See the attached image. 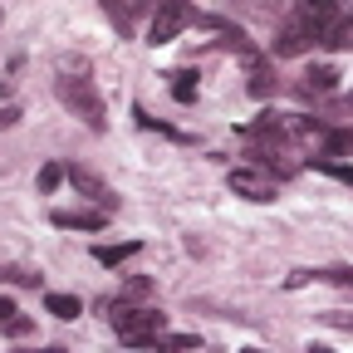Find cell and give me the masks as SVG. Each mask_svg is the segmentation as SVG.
I'll return each mask as SVG.
<instances>
[{"mask_svg": "<svg viewBox=\"0 0 353 353\" xmlns=\"http://www.w3.org/2000/svg\"><path fill=\"white\" fill-rule=\"evenodd\" d=\"M64 176H69V187H74L83 201H94V211H103V216L118 211V196H113V187L103 182V176H94L88 167H64Z\"/></svg>", "mask_w": 353, "mask_h": 353, "instance_id": "7", "label": "cell"}, {"mask_svg": "<svg viewBox=\"0 0 353 353\" xmlns=\"http://www.w3.org/2000/svg\"><path fill=\"white\" fill-rule=\"evenodd\" d=\"M15 123H20V108H15V103H6V108H0V132L15 128Z\"/></svg>", "mask_w": 353, "mask_h": 353, "instance_id": "24", "label": "cell"}, {"mask_svg": "<svg viewBox=\"0 0 353 353\" xmlns=\"http://www.w3.org/2000/svg\"><path fill=\"white\" fill-rule=\"evenodd\" d=\"M319 44H329V50H353V10H343V15L324 30Z\"/></svg>", "mask_w": 353, "mask_h": 353, "instance_id": "13", "label": "cell"}, {"mask_svg": "<svg viewBox=\"0 0 353 353\" xmlns=\"http://www.w3.org/2000/svg\"><path fill=\"white\" fill-rule=\"evenodd\" d=\"M245 138V152H250V167L265 172V176H294L299 172V138L290 132V118L280 113H260L255 123L241 128Z\"/></svg>", "mask_w": 353, "mask_h": 353, "instance_id": "1", "label": "cell"}, {"mask_svg": "<svg viewBox=\"0 0 353 353\" xmlns=\"http://www.w3.org/2000/svg\"><path fill=\"white\" fill-rule=\"evenodd\" d=\"M44 309H50L54 319H79V314H83L79 294H44Z\"/></svg>", "mask_w": 353, "mask_h": 353, "instance_id": "17", "label": "cell"}, {"mask_svg": "<svg viewBox=\"0 0 353 353\" xmlns=\"http://www.w3.org/2000/svg\"><path fill=\"white\" fill-rule=\"evenodd\" d=\"M10 353H69V348H10Z\"/></svg>", "mask_w": 353, "mask_h": 353, "instance_id": "26", "label": "cell"}, {"mask_svg": "<svg viewBox=\"0 0 353 353\" xmlns=\"http://www.w3.org/2000/svg\"><path fill=\"white\" fill-rule=\"evenodd\" d=\"M245 69H250V83H245V88H250L255 99H270V94H275V64L260 54V59H250Z\"/></svg>", "mask_w": 353, "mask_h": 353, "instance_id": "12", "label": "cell"}, {"mask_svg": "<svg viewBox=\"0 0 353 353\" xmlns=\"http://www.w3.org/2000/svg\"><path fill=\"white\" fill-rule=\"evenodd\" d=\"M54 94H59V103L74 113V118H83V128H94V132H103L108 128V108H103V99H99V88H94V79L88 74H79V79H54Z\"/></svg>", "mask_w": 353, "mask_h": 353, "instance_id": "3", "label": "cell"}, {"mask_svg": "<svg viewBox=\"0 0 353 353\" xmlns=\"http://www.w3.org/2000/svg\"><path fill=\"white\" fill-rule=\"evenodd\" d=\"M103 15L118 25V34H132V20L148 15V6H118V0H103Z\"/></svg>", "mask_w": 353, "mask_h": 353, "instance_id": "14", "label": "cell"}, {"mask_svg": "<svg viewBox=\"0 0 353 353\" xmlns=\"http://www.w3.org/2000/svg\"><path fill=\"white\" fill-rule=\"evenodd\" d=\"M334 88H339V69H334V64H314V69H309V74L294 83V94H299V99L324 103V99L334 94Z\"/></svg>", "mask_w": 353, "mask_h": 353, "instance_id": "8", "label": "cell"}, {"mask_svg": "<svg viewBox=\"0 0 353 353\" xmlns=\"http://www.w3.org/2000/svg\"><path fill=\"white\" fill-rule=\"evenodd\" d=\"M309 280H324V285H339V290L353 294V265H329V270H294V275H290V290H299V285H309Z\"/></svg>", "mask_w": 353, "mask_h": 353, "instance_id": "10", "label": "cell"}, {"mask_svg": "<svg viewBox=\"0 0 353 353\" xmlns=\"http://www.w3.org/2000/svg\"><path fill=\"white\" fill-rule=\"evenodd\" d=\"M319 157H324V162L353 157V128H334V123H324V132H319Z\"/></svg>", "mask_w": 353, "mask_h": 353, "instance_id": "9", "label": "cell"}, {"mask_svg": "<svg viewBox=\"0 0 353 353\" xmlns=\"http://www.w3.org/2000/svg\"><path fill=\"white\" fill-rule=\"evenodd\" d=\"M113 329H118V343L128 348H152L167 329V314L162 309H148V304H113Z\"/></svg>", "mask_w": 353, "mask_h": 353, "instance_id": "4", "label": "cell"}, {"mask_svg": "<svg viewBox=\"0 0 353 353\" xmlns=\"http://www.w3.org/2000/svg\"><path fill=\"white\" fill-rule=\"evenodd\" d=\"M192 20H196L192 6H182V0H162V6L152 10V25H148V44H167V39H176Z\"/></svg>", "mask_w": 353, "mask_h": 353, "instance_id": "5", "label": "cell"}, {"mask_svg": "<svg viewBox=\"0 0 353 353\" xmlns=\"http://www.w3.org/2000/svg\"><path fill=\"white\" fill-rule=\"evenodd\" d=\"M10 314H20V309H15V299H6V294H0V324H6Z\"/></svg>", "mask_w": 353, "mask_h": 353, "instance_id": "25", "label": "cell"}, {"mask_svg": "<svg viewBox=\"0 0 353 353\" xmlns=\"http://www.w3.org/2000/svg\"><path fill=\"white\" fill-rule=\"evenodd\" d=\"M187 348H196V334H162L152 343V353H187Z\"/></svg>", "mask_w": 353, "mask_h": 353, "instance_id": "19", "label": "cell"}, {"mask_svg": "<svg viewBox=\"0 0 353 353\" xmlns=\"http://www.w3.org/2000/svg\"><path fill=\"white\" fill-rule=\"evenodd\" d=\"M138 250H143L138 241H123V245H94V260H99V265H108V270H118V265H123V260H132Z\"/></svg>", "mask_w": 353, "mask_h": 353, "instance_id": "15", "label": "cell"}, {"mask_svg": "<svg viewBox=\"0 0 353 353\" xmlns=\"http://www.w3.org/2000/svg\"><path fill=\"white\" fill-rule=\"evenodd\" d=\"M59 231H103L108 226V216L103 211H88V206H79V211H54L50 216Z\"/></svg>", "mask_w": 353, "mask_h": 353, "instance_id": "11", "label": "cell"}, {"mask_svg": "<svg viewBox=\"0 0 353 353\" xmlns=\"http://www.w3.org/2000/svg\"><path fill=\"white\" fill-rule=\"evenodd\" d=\"M324 324H334V329H353V314H343V309H329V314H319Z\"/></svg>", "mask_w": 353, "mask_h": 353, "instance_id": "23", "label": "cell"}, {"mask_svg": "<svg viewBox=\"0 0 353 353\" xmlns=\"http://www.w3.org/2000/svg\"><path fill=\"white\" fill-rule=\"evenodd\" d=\"M148 294H152V280H128V285H123V294H118L113 304H123V309H128L132 299H148Z\"/></svg>", "mask_w": 353, "mask_h": 353, "instance_id": "20", "label": "cell"}, {"mask_svg": "<svg viewBox=\"0 0 353 353\" xmlns=\"http://www.w3.org/2000/svg\"><path fill=\"white\" fill-rule=\"evenodd\" d=\"M167 79H172V99L176 103H196V74L192 69H172Z\"/></svg>", "mask_w": 353, "mask_h": 353, "instance_id": "16", "label": "cell"}, {"mask_svg": "<svg viewBox=\"0 0 353 353\" xmlns=\"http://www.w3.org/2000/svg\"><path fill=\"white\" fill-rule=\"evenodd\" d=\"M304 353H334V348H329V343H309Z\"/></svg>", "mask_w": 353, "mask_h": 353, "instance_id": "27", "label": "cell"}, {"mask_svg": "<svg viewBox=\"0 0 353 353\" xmlns=\"http://www.w3.org/2000/svg\"><path fill=\"white\" fill-rule=\"evenodd\" d=\"M0 329H6L10 339H25V334L34 329V319H25V314H10V319H6V324H0Z\"/></svg>", "mask_w": 353, "mask_h": 353, "instance_id": "22", "label": "cell"}, {"mask_svg": "<svg viewBox=\"0 0 353 353\" xmlns=\"http://www.w3.org/2000/svg\"><path fill=\"white\" fill-rule=\"evenodd\" d=\"M339 15H343V10L329 6V0H304V6H294V10L280 20L275 39H270V59H299V54H309Z\"/></svg>", "mask_w": 353, "mask_h": 353, "instance_id": "2", "label": "cell"}, {"mask_svg": "<svg viewBox=\"0 0 353 353\" xmlns=\"http://www.w3.org/2000/svg\"><path fill=\"white\" fill-rule=\"evenodd\" d=\"M226 187L236 196H245V201H260V206L280 196V182H275V176H265V172H255V167H231L226 172Z\"/></svg>", "mask_w": 353, "mask_h": 353, "instance_id": "6", "label": "cell"}, {"mask_svg": "<svg viewBox=\"0 0 353 353\" xmlns=\"http://www.w3.org/2000/svg\"><path fill=\"white\" fill-rule=\"evenodd\" d=\"M64 182V167L59 162H50V167H39V192H54Z\"/></svg>", "mask_w": 353, "mask_h": 353, "instance_id": "21", "label": "cell"}, {"mask_svg": "<svg viewBox=\"0 0 353 353\" xmlns=\"http://www.w3.org/2000/svg\"><path fill=\"white\" fill-rule=\"evenodd\" d=\"M309 162H314V172H324V176H334V182L353 187V162H324V157H309Z\"/></svg>", "mask_w": 353, "mask_h": 353, "instance_id": "18", "label": "cell"}]
</instances>
